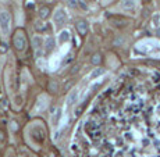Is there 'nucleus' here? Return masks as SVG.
I'll return each instance as SVG.
<instances>
[{
	"instance_id": "obj_1",
	"label": "nucleus",
	"mask_w": 160,
	"mask_h": 157,
	"mask_svg": "<svg viewBox=\"0 0 160 157\" xmlns=\"http://www.w3.org/2000/svg\"><path fill=\"white\" fill-rule=\"evenodd\" d=\"M11 26V17L8 13L6 11H2L0 13V29H2L3 34H8Z\"/></svg>"
},
{
	"instance_id": "obj_2",
	"label": "nucleus",
	"mask_w": 160,
	"mask_h": 157,
	"mask_svg": "<svg viewBox=\"0 0 160 157\" xmlns=\"http://www.w3.org/2000/svg\"><path fill=\"white\" fill-rule=\"evenodd\" d=\"M14 46H16L17 50H20V52L25 50V47H26V38H25V35H24V32L18 31L16 34V36H14Z\"/></svg>"
},
{
	"instance_id": "obj_3",
	"label": "nucleus",
	"mask_w": 160,
	"mask_h": 157,
	"mask_svg": "<svg viewBox=\"0 0 160 157\" xmlns=\"http://www.w3.org/2000/svg\"><path fill=\"white\" fill-rule=\"evenodd\" d=\"M32 43H34V49L36 52V57L40 56V52H42V46H43V40L39 35H35L34 39H32Z\"/></svg>"
},
{
	"instance_id": "obj_4",
	"label": "nucleus",
	"mask_w": 160,
	"mask_h": 157,
	"mask_svg": "<svg viewBox=\"0 0 160 157\" xmlns=\"http://www.w3.org/2000/svg\"><path fill=\"white\" fill-rule=\"evenodd\" d=\"M64 18H66L64 10H63V8H57V10H56V13L53 14V21H54V24H56V25H60V24L64 21Z\"/></svg>"
},
{
	"instance_id": "obj_5",
	"label": "nucleus",
	"mask_w": 160,
	"mask_h": 157,
	"mask_svg": "<svg viewBox=\"0 0 160 157\" xmlns=\"http://www.w3.org/2000/svg\"><path fill=\"white\" fill-rule=\"evenodd\" d=\"M135 6H137V0H123L120 3L121 10H132Z\"/></svg>"
},
{
	"instance_id": "obj_6",
	"label": "nucleus",
	"mask_w": 160,
	"mask_h": 157,
	"mask_svg": "<svg viewBox=\"0 0 160 157\" xmlns=\"http://www.w3.org/2000/svg\"><path fill=\"white\" fill-rule=\"evenodd\" d=\"M59 40H60V43L68 42L70 40V32L68 31H61L60 35H59Z\"/></svg>"
},
{
	"instance_id": "obj_7",
	"label": "nucleus",
	"mask_w": 160,
	"mask_h": 157,
	"mask_svg": "<svg viewBox=\"0 0 160 157\" xmlns=\"http://www.w3.org/2000/svg\"><path fill=\"white\" fill-rule=\"evenodd\" d=\"M77 99H78V90L74 89L68 96V103L70 104H74V103H77Z\"/></svg>"
},
{
	"instance_id": "obj_8",
	"label": "nucleus",
	"mask_w": 160,
	"mask_h": 157,
	"mask_svg": "<svg viewBox=\"0 0 160 157\" xmlns=\"http://www.w3.org/2000/svg\"><path fill=\"white\" fill-rule=\"evenodd\" d=\"M102 74H105V70H102V68H95V70L91 72L89 78H91V79H93V78H96V76H100Z\"/></svg>"
},
{
	"instance_id": "obj_9",
	"label": "nucleus",
	"mask_w": 160,
	"mask_h": 157,
	"mask_svg": "<svg viewBox=\"0 0 160 157\" xmlns=\"http://www.w3.org/2000/svg\"><path fill=\"white\" fill-rule=\"evenodd\" d=\"M77 28H78V31L81 32V34H85V32H87L88 25H87V22L85 21H79L78 24H77Z\"/></svg>"
},
{
	"instance_id": "obj_10",
	"label": "nucleus",
	"mask_w": 160,
	"mask_h": 157,
	"mask_svg": "<svg viewBox=\"0 0 160 157\" xmlns=\"http://www.w3.org/2000/svg\"><path fill=\"white\" fill-rule=\"evenodd\" d=\"M67 3H68V6L71 8H77L78 7V4H79L78 0H67Z\"/></svg>"
},
{
	"instance_id": "obj_11",
	"label": "nucleus",
	"mask_w": 160,
	"mask_h": 157,
	"mask_svg": "<svg viewBox=\"0 0 160 157\" xmlns=\"http://www.w3.org/2000/svg\"><path fill=\"white\" fill-rule=\"evenodd\" d=\"M49 16V8L47 7H43V8H40V17L42 18H45V17Z\"/></svg>"
},
{
	"instance_id": "obj_12",
	"label": "nucleus",
	"mask_w": 160,
	"mask_h": 157,
	"mask_svg": "<svg viewBox=\"0 0 160 157\" xmlns=\"http://www.w3.org/2000/svg\"><path fill=\"white\" fill-rule=\"evenodd\" d=\"M52 47H53V39H52V38H47V39H46V49L47 50H52Z\"/></svg>"
},
{
	"instance_id": "obj_13",
	"label": "nucleus",
	"mask_w": 160,
	"mask_h": 157,
	"mask_svg": "<svg viewBox=\"0 0 160 157\" xmlns=\"http://www.w3.org/2000/svg\"><path fill=\"white\" fill-rule=\"evenodd\" d=\"M99 61H100V56H99V54L95 56V57H93V63L96 64V63H99Z\"/></svg>"
}]
</instances>
